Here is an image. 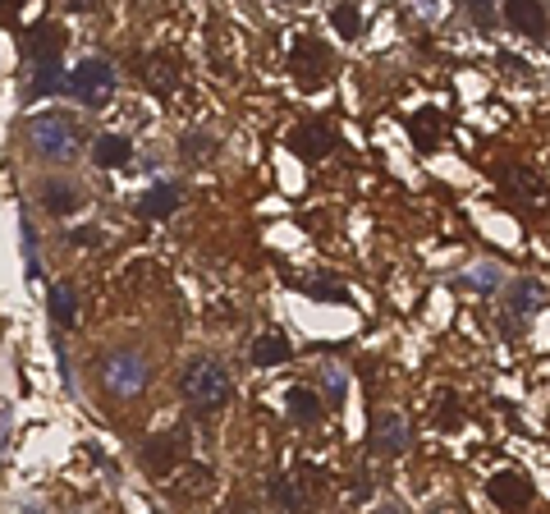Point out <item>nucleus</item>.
Returning a JSON list of instances; mask_svg holds the SVG:
<instances>
[{
  "label": "nucleus",
  "instance_id": "nucleus-1",
  "mask_svg": "<svg viewBox=\"0 0 550 514\" xmlns=\"http://www.w3.org/2000/svg\"><path fill=\"white\" fill-rule=\"evenodd\" d=\"M179 390H184V400L193 409H202V414H216L229 405V395H234V381L229 372L216 363V359H193L179 377Z\"/></svg>",
  "mask_w": 550,
  "mask_h": 514
},
{
  "label": "nucleus",
  "instance_id": "nucleus-2",
  "mask_svg": "<svg viewBox=\"0 0 550 514\" xmlns=\"http://www.w3.org/2000/svg\"><path fill=\"white\" fill-rule=\"evenodd\" d=\"M64 92H69V97H78L83 106H106V101H110V92H115V69H110V60H101V56L78 60V69H69Z\"/></svg>",
  "mask_w": 550,
  "mask_h": 514
},
{
  "label": "nucleus",
  "instance_id": "nucleus-3",
  "mask_svg": "<svg viewBox=\"0 0 550 514\" xmlns=\"http://www.w3.org/2000/svg\"><path fill=\"white\" fill-rule=\"evenodd\" d=\"M28 143L37 156H47V161H69V156L78 152L73 143V129L64 115H32V125H28Z\"/></svg>",
  "mask_w": 550,
  "mask_h": 514
},
{
  "label": "nucleus",
  "instance_id": "nucleus-4",
  "mask_svg": "<svg viewBox=\"0 0 550 514\" xmlns=\"http://www.w3.org/2000/svg\"><path fill=\"white\" fill-rule=\"evenodd\" d=\"M101 381H106V390L115 395V400H133V395L147 386L142 353H110V359L101 363Z\"/></svg>",
  "mask_w": 550,
  "mask_h": 514
},
{
  "label": "nucleus",
  "instance_id": "nucleus-5",
  "mask_svg": "<svg viewBox=\"0 0 550 514\" xmlns=\"http://www.w3.org/2000/svg\"><path fill=\"white\" fill-rule=\"evenodd\" d=\"M504 23L523 37H532V42H546L550 37V14H546L541 0H504Z\"/></svg>",
  "mask_w": 550,
  "mask_h": 514
},
{
  "label": "nucleus",
  "instance_id": "nucleus-6",
  "mask_svg": "<svg viewBox=\"0 0 550 514\" xmlns=\"http://www.w3.org/2000/svg\"><path fill=\"white\" fill-rule=\"evenodd\" d=\"M60 51H64V32H60V23L42 19V23H32V28L23 32V60H28V65L60 60Z\"/></svg>",
  "mask_w": 550,
  "mask_h": 514
},
{
  "label": "nucleus",
  "instance_id": "nucleus-7",
  "mask_svg": "<svg viewBox=\"0 0 550 514\" xmlns=\"http://www.w3.org/2000/svg\"><path fill=\"white\" fill-rule=\"evenodd\" d=\"M335 129H326V125H298L294 134H289V147H294V156H303V161H326V156L335 152Z\"/></svg>",
  "mask_w": 550,
  "mask_h": 514
},
{
  "label": "nucleus",
  "instance_id": "nucleus-8",
  "mask_svg": "<svg viewBox=\"0 0 550 514\" xmlns=\"http://www.w3.org/2000/svg\"><path fill=\"white\" fill-rule=\"evenodd\" d=\"M486 496L495 501V510H523V505H532V483L523 473H495L486 483Z\"/></svg>",
  "mask_w": 550,
  "mask_h": 514
},
{
  "label": "nucleus",
  "instance_id": "nucleus-9",
  "mask_svg": "<svg viewBox=\"0 0 550 514\" xmlns=\"http://www.w3.org/2000/svg\"><path fill=\"white\" fill-rule=\"evenodd\" d=\"M372 450L376 455H404L408 450V423L395 409L376 414V423H372Z\"/></svg>",
  "mask_w": 550,
  "mask_h": 514
},
{
  "label": "nucleus",
  "instance_id": "nucleus-10",
  "mask_svg": "<svg viewBox=\"0 0 550 514\" xmlns=\"http://www.w3.org/2000/svg\"><path fill=\"white\" fill-rule=\"evenodd\" d=\"M179 455H184V437H166V431L142 446V464H147L151 473H170V468L179 464Z\"/></svg>",
  "mask_w": 550,
  "mask_h": 514
},
{
  "label": "nucleus",
  "instance_id": "nucleus-11",
  "mask_svg": "<svg viewBox=\"0 0 550 514\" xmlns=\"http://www.w3.org/2000/svg\"><path fill=\"white\" fill-rule=\"evenodd\" d=\"M248 359H253L257 368H285V363L294 359V349H289V340H285L280 331H266V335L253 340V353H248Z\"/></svg>",
  "mask_w": 550,
  "mask_h": 514
},
{
  "label": "nucleus",
  "instance_id": "nucleus-12",
  "mask_svg": "<svg viewBox=\"0 0 550 514\" xmlns=\"http://www.w3.org/2000/svg\"><path fill=\"white\" fill-rule=\"evenodd\" d=\"M179 207V188L175 184H151L142 197H138V216H147V221H161V216H170Z\"/></svg>",
  "mask_w": 550,
  "mask_h": 514
},
{
  "label": "nucleus",
  "instance_id": "nucleus-13",
  "mask_svg": "<svg viewBox=\"0 0 550 514\" xmlns=\"http://www.w3.org/2000/svg\"><path fill=\"white\" fill-rule=\"evenodd\" d=\"M42 207L51 216H73L78 207H83V193H78L73 184H64V179H51V184H42Z\"/></svg>",
  "mask_w": 550,
  "mask_h": 514
},
{
  "label": "nucleus",
  "instance_id": "nucleus-14",
  "mask_svg": "<svg viewBox=\"0 0 550 514\" xmlns=\"http://www.w3.org/2000/svg\"><path fill=\"white\" fill-rule=\"evenodd\" d=\"M504 299H509V312H514V318H532V312L546 303V290H541V281H514L504 290Z\"/></svg>",
  "mask_w": 550,
  "mask_h": 514
},
{
  "label": "nucleus",
  "instance_id": "nucleus-15",
  "mask_svg": "<svg viewBox=\"0 0 550 514\" xmlns=\"http://www.w3.org/2000/svg\"><path fill=\"white\" fill-rule=\"evenodd\" d=\"M129 156H133V143H129L125 134H101V138L92 143V161H97V166H106V170L129 166Z\"/></svg>",
  "mask_w": 550,
  "mask_h": 514
},
{
  "label": "nucleus",
  "instance_id": "nucleus-16",
  "mask_svg": "<svg viewBox=\"0 0 550 514\" xmlns=\"http://www.w3.org/2000/svg\"><path fill=\"white\" fill-rule=\"evenodd\" d=\"M500 285H504V271L495 262H482V266L463 271L459 281H454V290H473V294H495Z\"/></svg>",
  "mask_w": 550,
  "mask_h": 514
},
{
  "label": "nucleus",
  "instance_id": "nucleus-17",
  "mask_svg": "<svg viewBox=\"0 0 550 514\" xmlns=\"http://www.w3.org/2000/svg\"><path fill=\"white\" fill-rule=\"evenodd\" d=\"M408 138H413V143H417L422 152L441 147V110L422 106V115H413V120H408Z\"/></svg>",
  "mask_w": 550,
  "mask_h": 514
},
{
  "label": "nucleus",
  "instance_id": "nucleus-18",
  "mask_svg": "<svg viewBox=\"0 0 550 514\" xmlns=\"http://www.w3.org/2000/svg\"><path fill=\"white\" fill-rule=\"evenodd\" d=\"M285 409H289L294 423H317V418H322V395L307 390V386H294V390L285 395Z\"/></svg>",
  "mask_w": 550,
  "mask_h": 514
},
{
  "label": "nucleus",
  "instance_id": "nucleus-19",
  "mask_svg": "<svg viewBox=\"0 0 550 514\" xmlns=\"http://www.w3.org/2000/svg\"><path fill=\"white\" fill-rule=\"evenodd\" d=\"M69 83L60 74V60H47V65H32V83H28V97H51Z\"/></svg>",
  "mask_w": 550,
  "mask_h": 514
},
{
  "label": "nucleus",
  "instance_id": "nucleus-20",
  "mask_svg": "<svg viewBox=\"0 0 550 514\" xmlns=\"http://www.w3.org/2000/svg\"><path fill=\"white\" fill-rule=\"evenodd\" d=\"M51 322L56 327H73L78 322V299H73V290L69 285H51Z\"/></svg>",
  "mask_w": 550,
  "mask_h": 514
},
{
  "label": "nucleus",
  "instance_id": "nucleus-21",
  "mask_svg": "<svg viewBox=\"0 0 550 514\" xmlns=\"http://www.w3.org/2000/svg\"><path fill=\"white\" fill-rule=\"evenodd\" d=\"M147 83H151V92H156V97L175 92V69H170V60H166V56H151V60H147Z\"/></svg>",
  "mask_w": 550,
  "mask_h": 514
},
{
  "label": "nucleus",
  "instance_id": "nucleus-22",
  "mask_svg": "<svg viewBox=\"0 0 550 514\" xmlns=\"http://www.w3.org/2000/svg\"><path fill=\"white\" fill-rule=\"evenodd\" d=\"M331 23H335V32H344V37H358V32H363V14L353 10V5H335V10H331Z\"/></svg>",
  "mask_w": 550,
  "mask_h": 514
},
{
  "label": "nucleus",
  "instance_id": "nucleus-23",
  "mask_svg": "<svg viewBox=\"0 0 550 514\" xmlns=\"http://www.w3.org/2000/svg\"><path fill=\"white\" fill-rule=\"evenodd\" d=\"M266 492H271V501H275V505H285V510H303V492H298L294 483H285V478H271V487H266Z\"/></svg>",
  "mask_w": 550,
  "mask_h": 514
},
{
  "label": "nucleus",
  "instance_id": "nucleus-24",
  "mask_svg": "<svg viewBox=\"0 0 550 514\" xmlns=\"http://www.w3.org/2000/svg\"><path fill=\"white\" fill-rule=\"evenodd\" d=\"M198 156H211V138L207 134H188L184 138V161H198Z\"/></svg>",
  "mask_w": 550,
  "mask_h": 514
},
{
  "label": "nucleus",
  "instance_id": "nucleus-25",
  "mask_svg": "<svg viewBox=\"0 0 550 514\" xmlns=\"http://www.w3.org/2000/svg\"><path fill=\"white\" fill-rule=\"evenodd\" d=\"M303 294H307V299H326V303H348V294H344L339 285H322V281H312Z\"/></svg>",
  "mask_w": 550,
  "mask_h": 514
},
{
  "label": "nucleus",
  "instance_id": "nucleus-26",
  "mask_svg": "<svg viewBox=\"0 0 550 514\" xmlns=\"http://www.w3.org/2000/svg\"><path fill=\"white\" fill-rule=\"evenodd\" d=\"M468 14L477 19V28H491V23H495V10H491V0H468Z\"/></svg>",
  "mask_w": 550,
  "mask_h": 514
},
{
  "label": "nucleus",
  "instance_id": "nucleus-27",
  "mask_svg": "<svg viewBox=\"0 0 550 514\" xmlns=\"http://www.w3.org/2000/svg\"><path fill=\"white\" fill-rule=\"evenodd\" d=\"M322 381H326V390H331V400H339V395H344V372H339L335 363L322 368Z\"/></svg>",
  "mask_w": 550,
  "mask_h": 514
},
{
  "label": "nucleus",
  "instance_id": "nucleus-28",
  "mask_svg": "<svg viewBox=\"0 0 550 514\" xmlns=\"http://www.w3.org/2000/svg\"><path fill=\"white\" fill-rule=\"evenodd\" d=\"M69 244H78V248H92V244H97V230H73V234H69Z\"/></svg>",
  "mask_w": 550,
  "mask_h": 514
},
{
  "label": "nucleus",
  "instance_id": "nucleus-29",
  "mask_svg": "<svg viewBox=\"0 0 550 514\" xmlns=\"http://www.w3.org/2000/svg\"><path fill=\"white\" fill-rule=\"evenodd\" d=\"M69 5H73V10H92V5H97V0H69Z\"/></svg>",
  "mask_w": 550,
  "mask_h": 514
},
{
  "label": "nucleus",
  "instance_id": "nucleus-30",
  "mask_svg": "<svg viewBox=\"0 0 550 514\" xmlns=\"http://www.w3.org/2000/svg\"><path fill=\"white\" fill-rule=\"evenodd\" d=\"M5 5H10V10H14V5H23V0H5Z\"/></svg>",
  "mask_w": 550,
  "mask_h": 514
}]
</instances>
